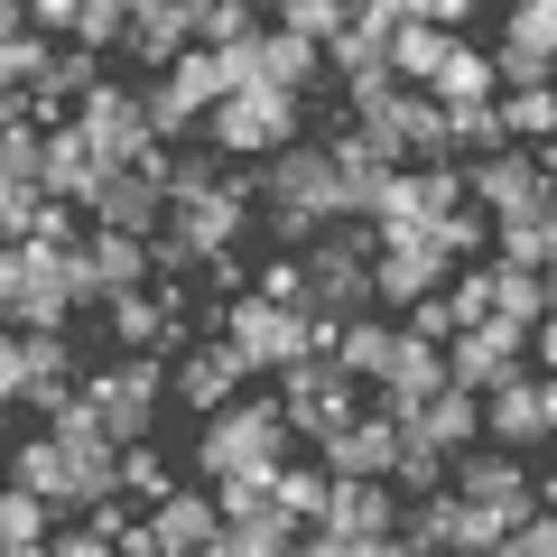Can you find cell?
<instances>
[{
  "label": "cell",
  "instance_id": "6da1fadb",
  "mask_svg": "<svg viewBox=\"0 0 557 557\" xmlns=\"http://www.w3.org/2000/svg\"><path fill=\"white\" fill-rule=\"evenodd\" d=\"M335 335H344V325L307 317V307H278V298H260V288L223 307V344L251 362V381H260V372H270V381H278V372H298L307 354H335Z\"/></svg>",
  "mask_w": 557,
  "mask_h": 557
},
{
  "label": "cell",
  "instance_id": "7a4b0ae2",
  "mask_svg": "<svg viewBox=\"0 0 557 557\" xmlns=\"http://www.w3.org/2000/svg\"><path fill=\"white\" fill-rule=\"evenodd\" d=\"M288 446H298L288 409H278V399H260V391H242L223 418H205V437H196V474H205V483L270 474V465H288Z\"/></svg>",
  "mask_w": 557,
  "mask_h": 557
},
{
  "label": "cell",
  "instance_id": "3957f363",
  "mask_svg": "<svg viewBox=\"0 0 557 557\" xmlns=\"http://www.w3.org/2000/svg\"><path fill=\"white\" fill-rule=\"evenodd\" d=\"M84 399H94V418H102L112 446H149L159 409L177 399V362L168 354H112L102 372H84Z\"/></svg>",
  "mask_w": 557,
  "mask_h": 557
},
{
  "label": "cell",
  "instance_id": "277c9868",
  "mask_svg": "<svg viewBox=\"0 0 557 557\" xmlns=\"http://www.w3.org/2000/svg\"><path fill=\"white\" fill-rule=\"evenodd\" d=\"M0 307H10V335H65V325H75L65 251H47V242H10V260H0Z\"/></svg>",
  "mask_w": 557,
  "mask_h": 557
},
{
  "label": "cell",
  "instance_id": "5b68a950",
  "mask_svg": "<svg viewBox=\"0 0 557 557\" xmlns=\"http://www.w3.org/2000/svg\"><path fill=\"white\" fill-rule=\"evenodd\" d=\"M307 112H317V102H288V94H270V84H251V94H233L214 121H205V149L270 168V159L298 149V121H307Z\"/></svg>",
  "mask_w": 557,
  "mask_h": 557
},
{
  "label": "cell",
  "instance_id": "8992f818",
  "mask_svg": "<svg viewBox=\"0 0 557 557\" xmlns=\"http://www.w3.org/2000/svg\"><path fill=\"white\" fill-rule=\"evenodd\" d=\"M278 409H288V428H298V437H335V428H354L372 399H362V381L344 372L335 354H307L298 372H278Z\"/></svg>",
  "mask_w": 557,
  "mask_h": 557
},
{
  "label": "cell",
  "instance_id": "52a82bcc",
  "mask_svg": "<svg viewBox=\"0 0 557 557\" xmlns=\"http://www.w3.org/2000/svg\"><path fill=\"white\" fill-rule=\"evenodd\" d=\"M456 502L493 511L502 520V548H511L520 520H539V474L520 456H502V446H465V456H456Z\"/></svg>",
  "mask_w": 557,
  "mask_h": 557
},
{
  "label": "cell",
  "instance_id": "ba28073f",
  "mask_svg": "<svg viewBox=\"0 0 557 557\" xmlns=\"http://www.w3.org/2000/svg\"><path fill=\"white\" fill-rule=\"evenodd\" d=\"M446 270H456V251H446L437 223H428V233L381 242V260H372V307H399V317H409L418 298H437V288H446Z\"/></svg>",
  "mask_w": 557,
  "mask_h": 557
},
{
  "label": "cell",
  "instance_id": "9c48e42d",
  "mask_svg": "<svg viewBox=\"0 0 557 557\" xmlns=\"http://www.w3.org/2000/svg\"><path fill=\"white\" fill-rule=\"evenodd\" d=\"M399 10H409V0H362V10H354V28L325 47V75H335V94H362V84H399V75H391Z\"/></svg>",
  "mask_w": 557,
  "mask_h": 557
},
{
  "label": "cell",
  "instance_id": "30bf717a",
  "mask_svg": "<svg viewBox=\"0 0 557 557\" xmlns=\"http://www.w3.org/2000/svg\"><path fill=\"white\" fill-rule=\"evenodd\" d=\"M260 214H317V223H335V149L298 139L288 159H270V168H260Z\"/></svg>",
  "mask_w": 557,
  "mask_h": 557
},
{
  "label": "cell",
  "instance_id": "8fae6325",
  "mask_svg": "<svg viewBox=\"0 0 557 557\" xmlns=\"http://www.w3.org/2000/svg\"><path fill=\"white\" fill-rule=\"evenodd\" d=\"M75 131L94 139L102 177H112V168H139V159H149V149H159V139H149V102H139L131 84H102V94H94V102H84V112H75Z\"/></svg>",
  "mask_w": 557,
  "mask_h": 557
},
{
  "label": "cell",
  "instance_id": "7c38bea8",
  "mask_svg": "<svg viewBox=\"0 0 557 557\" xmlns=\"http://www.w3.org/2000/svg\"><path fill=\"white\" fill-rule=\"evenodd\" d=\"M84 214H94V233H131V242H159L177 205H168V186H159V177H139V168H112V177L94 186V205H84Z\"/></svg>",
  "mask_w": 557,
  "mask_h": 557
},
{
  "label": "cell",
  "instance_id": "4fadbf2b",
  "mask_svg": "<svg viewBox=\"0 0 557 557\" xmlns=\"http://www.w3.org/2000/svg\"><path fill=\"white\" fill-rule=\"evenodd\" d=\"M520 344H530V335H520V325H465V335L456 344H446V381H456V391H474V399H493L502 391V381H520Z\"/></svg>",
  "mask_w": 557,
  "mask_h": 557
},
{
  "label": "cell",
  "instance_id": "5bb4252c",
  "mask_svg": "<svg viewBox=\"0 0 557 557\" xmlns=\"http://www.w3.org/2000/svg\"><path fill=\"white\" fill-rule=\"evenodd\" d=\"M317 465H325L335 483H391V465H399V418L362 409L354 428H335V437H317Z\"/></svg>",
  "mask_w": 557,
  "mask_h": 557
},
{
  "label": "cell",
  "instance_id": "9a60e30c",
  "mask_svg": "<svg viewBox=\"0 0 557 557\" xmlns=\"http://www.w3.org/2000/svg\"><path fill=\"white\" fill-rule=\"evenodd\" d=\"M38 391H75V335H10L0 344V399L28 409Z\"/></svg>",
  "mask_w": 557,
  "mask_h": 557
},
{
  "label": "cell",
  "instance_id": "2e32d148",
  "mask_svg": "<svg viewBox=\"0 0 557 557\" xmlns=\"http://www.w3.org/2000/svg\"><path fill=\"white\" fill-rule=\"evenodd\" d=\"M242 391H251V362H242V354H233L223 335H196V344L177 354V399H186V409L223 418V409H233Z\"/></svg>",
  "mask_w": 557,
  "mask_h": 557
},
{
  "label": "cell",
  "instance_id": "e0dca14e",
  "mask_svg": "<svg viewBox=\"0 0 557 557\" xmlns=\"http://www.w3.org/2000/svg\"><path fill=\"white\" fill-rule=\"evenodd\" d=\"M131 57L177 75L196 57V0H131Z\"/></svg>",
  "mask_w": 557,
  "mask_h": 557
},
{
  "label": "cell",
  "instance_id": "ac0fdd59",
  "mask_svg": "<svg viewBox=\"0 0 557 557\" xmlns=\"http://www.w3.org/2000/svg\"><path fill=\"white\" fill-rule=\"evenodd\" d=\"M149 530H159V548H168V557H205L223 530H233V520H223V502H214V493H186V483H177V493L149 511Z\"/></svg>",
  "mask_w": 557,
  "mask_h": 557
},
{
  "label": "cell",
  "instance_id": "d6986e66",
  "mask_svg": "<svg viewBox=\"0 0 557 557\" xmlns=\"http://www.w3.org/2000/svg\"><path fill=\"white\" fill-rule=\"evenodd\" d=\"M399 428H409V437H428V446H446V456H465V446H483V399L446 381V391H437V399H418Z\"/></svg>",
  "mask_w": 557,
  "mask_h": 557
},
{
  "label": "cell",
  "instance_id": "ffe728a7",
  "mask_svg": "<svg viewBox=\"0 0 557 557\" xmlns=\"http://www.w3.org/2000/svg\"><path fill=\"white\" fill-rule=\"evenodd\" d=\"M437 391H446V344L399 335V362H391V381H381V399H372V409H381V418H409L418 399H437Z\"/></svg>",
  "mask_w": 557,
  "mask_h": 557
},
{
  "label": "cell",
  "instance_id": "44dd1931",
  "mask_svg": "<svg viewBox=\"0 0 557 557\" xmlns=\"http://www.w3.org/2000/svg\"><path fill=\"white\" fill-rule=\"evenodd\" d=\"M483 437L502 446V456H520V446H539L548 437V418H539V381L520 372V381H502L493 399H483Z\"/></svg>",
  "mask_w": 557,
  "mask_h": 557
},
{
  "label": "cell",
  "instance_id": "7402d4cb",
  "mask_svg": "<svg viewBox=\"0 0 557 557\" xmlns=\"http://www.w3.org/2000/svg\"><path fill=\"white\" fill-rule=\"evenodd\" d=\"M446 57H456V38H446V28H428L418 10H399V38H391V75L409 84V94H428V84L446 75Z\"/></svg>",
  "mask_w": 557,
  "mask_h": 557
},
{
  "label": "cell",
  "instance_id": "603a6c76",
  "mask_svg": "<svg viewBox=\"0 0 557 557\" xmlns=\"http://www.w3.org/2000/svg\"><path fill=\"white\" fill-rule=\"evenodd\" d=\"M102 317H112V344H121V354H186L177 325H168V307H159V288H139V298H112Z\"/></svg>",
  "mask_w": 557,
  "mask_h": 557
},
{
  "label": "cell",
  "instance_id": "cb8c5ba5",
  "mask_svg": "<svg viewBox=\"0 0 557 557\" xmlns=\"http://www.w3.org/2000/svg\"><path fill=\"white\" fill-rule=\"evenodd\" d=\"M94 186H102L94 139H84V131H47V196H57V205H94Z\"/></svg>",
  "mask_w": 557,
  "mask_h": 557
},
{
  "label": "cell",
  "instance_id": "d4e9b609",
  "mask_svg": "<svg viewBox=\"0 0 557 557\" xmlns=\"http://www.w3.org/2000/svg\"><path fill=\"white\" fill-rule=\"evenodd\" d=\"M428 94H437L446 112H483V102H502V75H493V47H465V38H456V57H446V75L428 84Z\"/></svg>",
  "mask_w": 557,
  "mask_h": 557
},
{
  "label": "cell",
  "instance_id": "484cf974",
  "mask_svg": "<svg viewBox=\"0 0 557 557\" xmlns=\"http://www.w3.org/2000/svg\"><path fill=\"white\" fill-rule=\"evenodd\" d=\"M10 493H38L47 511H75V483H65V446L57 437H28L10 456Z\"/></svg>",
  "mask_w": 557,
  "mask_h": 557
},
{
  "label": "cell",
  "instance_id": "4316f807",
  "mask_svg": "<svg viewBox=\"0 0 557 557\" xmlns=\"http://www.w3.org/2000/svg\"><path fill=\"white\" fill-rule=\"evenodd\" d=\"M399 511H409V502H399L391 483H335V520H325V530H354V539H391V530H399Z\"/></svg>",
  "mask_w": 557,
  "mask_h": 557
},
{
  "label": "cell",
  "instance_id": "83f0119b",
  "mask_svg": "<svg viewBox=\"0 0 557 557\" xmlns=\"http://www.w3.org/2000/svg\"><path fill=\"white\" fill-rule=\"evenodd\" d=\"M335 362H344L354 381H391V362H399V325H391V317H354V325L335 335Z\"/></svg>",
  "mask_w": 557,
  "mask_h": 557
},
{
  "label": "cell",
  "instance_id": "f1b7e54d",
  "mask_svg": "<svg viewBox=\"0 0 557 557\" xmlns=\"http://www.w3.org/2000/svg\"><path fill=\"white\" fill-rule=\"evenodd\" d=\"M391 493H399V502L456 493V456H446V446H428V437H409V428H399V465H391Z\"/></svg>",
  "mask_w": 557,
  "mask_h": 557
},
{
  "label": "cell",
  "instance_id": "f546056e",
  "mask_svg": "<svg viewBox=\"0 0 557 557\" xmlns=\"http://www.w3.org/2000/svg\"><path fill=\"white\" fill-rule=\"evenodd\" d=\"M456 511H465L456 493L409 502V511H399V548H409V557H456Z\"/></svg>",
  "mask_w": 557,
  "mask_h": 557
},
{
  "label": "cell",
  "instance_id": "4dcf8cb0",
  "mask_svg": "<svg viewBox=\"0 0 557 557\" xmlns=\"http://www.w3.org/2000/svg\"><path fill=\"white\" fill-rule=\"evenodd\" d=\"M278 511L298 520V530H325V520H335V474H325V465H288V474H278Z\"/></svg>",
  "mask_w": 557,
  "mask_h": 557
},
{
  "label": "cell",
  "instance_id": "1f68e13d",
  "mask_svg": "<svg viewBox=\"0 0 557 557\" xmlns=\"http://www.w3.org/2000/svg\"><path fill=\"white\" fill-rule=\"evenodd\" d=\"M493 317L502 325H520V335H539L548 325V270H493Z\"/></svg>",
  "mask_w": 557,
  "mask_h": 557
},
{
  "label": "cell",
  "instance_id": "d6a6232c",
  "mask_svg": "<svg viewBox=\"0 0 557 557\" xmlns=\"http://www.w3.org/2000/svg\"><path fill=\"white\" fill-rule=\"evenodd\" d=\"M0 186H38L47 196V131L38 121H0Z\"/></svg>",
  "mask_w": 557,
  "mask_h": 557
},
{
  "label": "cell",
  "instance_id": "836d02e7",
  "mask_svg": "<svg viewBox=\"0 0 557 557\" xmlns=\"http://www.w3.org/2000/svg\"><path fill=\"white\" fill-rule=\"evenodd\" d=\"M270 38L260 28V10H242V0H196V47H214V57H233V47Z\"/></svg>",
  "mask_w": 557,
  "mask_h": 557
},
{
  "label": "cell",
  "instance_id": "e575fe53",
  "mask_svg": "<svg viewBox=\"0 0 557 557\" xmlns=\"http://www.w3.org/2000/svg\"><path fill=\"white\" fill-rule=\"evenodd\" d=\"M139 102H149V139H159V149H196V131H205V112H196V102H186L177 94V84H149V94H139Z\"/></svg>",
  "mask_w": 557,
  "mask_h": 557
},
{
  "label": "cell",
  "instance_id": "d590c367",
  "mask_svg": "<svg viewBox=\"0 0 557 557\" xmlns=\"http://www.w3.org/2000/svg\"><path fill=\"white\" fill-rule=\"evenodd\" d=\"M502 121H511V149H557V84L548 94H502Z\"/></svg>",
  "mask_w": 557,
  "mask_h": 557
},
{
  "label": "cell",
  "instance_id": "8d00e7d4",
  "mask_svg": "<svg viewBox=\"0 0 557 557\" xmlns=\"http://www.w3.org/2000/svg\"><path fill=\"white\" fill-rule=\"evenodd\" d=\"M168 493H177V474H168V456H159V446H121V502L159 511Z\"/></svg>",
  "mask_w": 557,
  "mask_h": 557
},
{
  "label": "cell",
  "instance_id": "74e56055",
  "mask_svg": "<svg viewBox=\"0 0 557 557\" xmlns=\"http://www.w3.org/2000/svg\"><path fill=\"white\" fill-rule=\"evenodd\" d=\"M493 270H557V251H548V223H493Z\"/></svg>",
  "mask_w": 557,
  "mask_h": 557
},
{
  "label": "cell",
  "instance_id": "f35d334b",
  "mask_svg": "<svg viewBox=\"0 0 557 557\" xmlns=\"http://www.w3.org/2000/svg\"><path fill=\"white\" fill-rule=\"evenodd\" d=\"M278 28H288V38H307V47H335L344 28H354V0H288V10H278Z\"/></svg>",
  "mask_w": 557,
  "mask_h": 557
},
{
  "label": "cell",
  "instance_id": "ab89813d",
  "mask_svg": "<svg viewBox=\"0 0 557 557\" xmlns=\"http://www.w3.org/2000/svg\"><path fill=\"white\" fill-rule=\"evenodd\" d=\"M214 159L223 149H177V159H168V205H196V196H214V186H233Z\"/></svg>",
  "mask_w": 557,
  "mask_h": 557
},
{
  "label": "cell",
  "instance_id": "60d3db41",
  "mask_svg": "<svg viewBox=\"0 0 557 557\" xmlns=\"http://www.w3.org/2000/svg\"><path fill=\"white\" fill-rule=\"evenodd\" d=\"M278 474H288V465H270V474H233V483H214L223 520H260V511H278Z\"/></svg>",
  "mask_w": 557,
  "mask_h": 557
},
{
  "label": "cell",
  "instance_id": "b9f144b4",
  "mask_svg": "<svg viewBox=\"0 0 557 557\" xmlns=\"http://www.w3.org/2000/svg\"><path fill=\"white\" fill-rule=\"evenodd\" d=\"M47 539H57V530H47V502L38 493H10V502H0V548H47Z\"/></svg>",
  "mask_w": 557,
  "mask_h": 557
},
{
  "label": "cell",
  "instance_id": "7bdbcfd3",
  "mask_svg": "<svg viewBox=\"0 0 557 557\" xmlns=\"http://www.w3.org/2000/svg\"><path fill=\"white\" fill-rule=\"evenodd\" d=\"M47 65H57V47H38V38H0V75H10V94H38Z\"/></svg>",
  "mask_w": 557,
  "mask_h": 557
},
{
  "label": "cell",
  "instance_id": "ee69618b",
  "mask_svg": "<svg viewBox=\"0 0 557 557\" xmlns=\"http://www.w3.org/2000/svg\"><path fill=\"white\" fill-rule=\"evenodd\" d=\"M446 307H456V325H493V260H474V270H456V288H446Z\"/></svg>",
  "mask_w": 557,
  "mask_h": 557
},
{
  "label": "cell",
  "instance_id": "f6af8a7d",
  "mask_svg": "<svg viewBox=\"0 0 557 557\" xmlns=\"http://www.w3.org/2000/svg\"><path fill=\"white\" fill-rule=\"evenodd\" d=\"M307 557H409V548H399V530H391V539H354V530H307Z\"/></svg>",
  "mask_w": 557,
  "mask_h": 557
},
{
  "label": "cell",
  "instance_id": "bcb514c9",
  "mask_svg": "<svg viewBox=\"0 0 557 557\" xmlns=\"http://www.w3.org/2000/svg\"><path fill=\"white\" fill-rule=\"evenodd\" d=\"M399 335H418V344H456L465 325H456V307H446V298H418V307H409V325H399Z\"/></svg>",
  "mask_w": 557,
  "mask_h": 557
},
{
  "label": "cell",
  "instance_id": "7dc6e473",
  "mask_svg": "<svg viewBox=\"0 0 557 557\" xmlns=\"http://www.w3.org/2000/svg\"><path fill=\"white\" fill-rule=\"evenodd\" d=\"M260 298H278V307H307V260H260Z\"/></svg>",
  "mask_w": 557,
  "mask_h": 557
},
{
  "label": "cell",
  "instance_id": "c3c4849f",
  "mask_svg": "<svg viewBox=\"0 0 557 557\" xmlns=\"http://www.w3.org/2000/svg\"><path fill=\"white\" fill-rule=\"evenodd\" d=\"M38 214H47V196H38V186H0V223H10V242H28V233H38Z\"/></svg>",
  "mask_w": 557,
  "mask_h": 557
},
{
  "label": "cell",
  "instance_id": "681fc988",
  "mask_svg": "<svg viewBox=\"0 0 557 557\" xmlns=\"http://www.w3.org/2000/svg\"><path fill=\"white\" fill-rule=\"evenodd\" d=\"M502 557H557V511L520 520V530H511V548H502Z\"/></svg>",
  "mask_w": 557,
  "mask_h": 557
},
{
  "label": "cell",
  "instance_id": "f907efd6",
  "mask_svg": "<svg viewBox=\"0 0 557 557\" xmlns=\"http://www.w3.org/2000/svg\"><path fill=\"white\" fill-rule=\"evenodd\" d=\"M47 557H121V548L94 530V520H84V530H57V539H47Z\"/></svg>",
  "mask_w": 557,
  "mask_h": 557
},
{
  "label": "cell",
  "instance_id": "816d5d0a",
  "mask_svg": "<svg viewBox=\"0 0 557 557\" xmlns=\"http://www.w3.org/2000/svg\"><path fill=\"white\" fill-rule=\"evenodd\" d=\"M112 548H121V557H168V548H159V530H149V520H121V539H112Z\"/></svg>",
  "mask_w": 557,
  "mask_h": 557
},
{
  "label": "cell",
  "instance_id": "f5cc1de1",
  "mask_svg": "<svg viewBox=\"0 0 557 557\" xmlns=\"http://www.w3.org/2000/svg\"><path fill=\"white\" fill-rule=\"evenodd\" d=\"M75 20H84V0H38V28H65L75 38Z\"/></svg>",
  "mask_w": 557,
  "mask_h": 557
},
{
  "label": "cell",
  "instance_id": "db71d44e",
  "mask_svg": "<svg viewBox=\"0 0 557 557\" xmlns=\"http://www.w3.org/2000/svg\"><path fill=\"white\" fill-rule=\"evenodd\" d=\"M539 418H548V437H557V372L539 381Z\"/></svg>",
  "mask_w": 557,
  "mask_h": 557
},
{
  "label": "cell",
  "instance_id": "11a10c76",
  "mask_svg": "<svg viewBox=\"0 0 557 557\" xmlns=\"http://www.w3.org/2000/svg\"><path fill=\"white\" fill-rule=\"evenodd\" d=\"M530 344H539V362H548V372H557V317H548V325H539V335H530Z\"/></svg>",
  "mask_w": 557,
  "mask_h": 557
},
{
  "label": "cell",
  "instance_id": "9f6ffc18",
  "mask_svg": "<svg viewBox=\"0 0 557 557\" xmlns=\"http://www.w3.org/2000/svg\"><path fill=\"white\" fill-rule=\"evenodd\" d=\"M539 511H557V465H548V474H539Z\"/></svg>",
  "mask_w": 557,
  "mask_h": 557
},
{
  "label": "cell",
  "instance_id": "6f0895ef",
  "mask_svg": "<svg viewBox=\"0 0 557 557\" xmlns=\"http://www.w3.org/2000/svg\"><path fill=\"white\" fill-rule=\"evenodd\" d=\"M548 317H557V270H548Z\"/></svg>",
  "mask_w": 557,
  "mask_h": 557
},
{
  "label": "cell",
  "instance_id": "680465c9",
  "mask_svg": "<svg viewBox=\"0 0 557 557\" xmlns=\"http://www.w3.org/2000/svg\"><path fill=\"white\" fill-rule=\"evenodd\" d=\"M10 557H47V548H10Z\"/></svg>",
  "mask_w": 557,
  "mask_h": 557
},
{
  "label": "cell",
  "instance_id": "91938a15",
  "mask_svg": "<svg viewBox=\"0 0 557 557\" xmlns=\"http://www.w3.org/2000/svg\"><path fill=\"white\" fill-rule=\"evenodd\" d=\"M548 251H557V214H548Z\"/></svg>",
  "mask_w": 557,
  "mask_h": 557
},
{
  "label": "cell",
  "instance_id": "94428289",
  "mask_svg": "<svg viewBox=\"0 0 557 557\" xmlns=\"http://www.w3.org/2000/svg\"><path fill=\"white\" fill-rule=\"evenodd\" d=\"M288 557H307V539H298V548H288Z\"/></svg>",
  "mask_w": 557,
  "mask_h": 557
}]
</instances>
